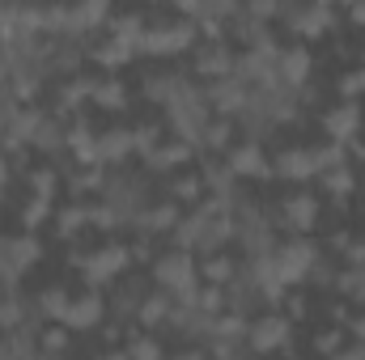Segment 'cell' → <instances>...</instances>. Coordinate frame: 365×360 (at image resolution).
Masks as SVG:
<instances>
[{"label": "cell", "instance_id": "obj_2", "mask_svg": "<svg viewBox=\"0 0 365 360\" xmlns=\"http://www.w3.org/2000/svg\"><path fill=\"white\" fill-rule=\"evenodd\" d=\"M187 360H195V356H187Z\"/></svg>", "mask_w": 365, "mask_h": 360}, {"label": "cell", "instance_id": "obj_1", "mask_svg": "<svg viewBox=\"0 0 365 360\" xmlns=\"http://www.w3.org/2000/svg\"><path fill=\"white\" fill-rule=\"evenodd\" d=\"M280 331H284L280 322H264V327H259V339H255V344H259V348H272V344H276V335H280Z\"/></svg>", "mask_w": 365, "mask_h": 360}]
</instances>
